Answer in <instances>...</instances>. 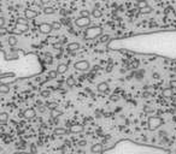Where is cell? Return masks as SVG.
I'll return each mask as SVG.
<instances>
[{"label": "cell", "mask_w": 176, "mask_h": 154, "mask_svg": "<svg viewBox=\"0 0 176 154\" xmlns=\"http://www.w3.org/2000/svg\"><path fill=\"white\" fill-rule=\"evenodd\" d=\"M80 146H86V141H80Z\"/></svg>", "instance_id": "cell-38"}, {"label": "cell", "mask_w": 176, "mask_h": 154, "mask_svg": "<svg viewBox=\"0 0 176 154\" xmlns=\"http://www.w3.org/2000/svg\"><path fill=\"white\" fill-rule=\"evenodd\" d=\"M75 24L78 28H86V27L91 25V19H90V17H81L80 16L78 18L75 19Z\"/></svg>", "instance_id": "cell-3"}, {"label": "cell", "mask_w": 176, "mask_h": 154, "mask_svg": "<svg viewBox=\"0 0 176 154\" xmlns=\"http://www.w3.org/2000/svg\"><path fill=\"white\" fill-rule=\"evenodd\" d=\"M66 49H68V52H76V51L80 49V43L78 42H71L66 46Z\"/></svg>", "instance_id": "cell-10"}, {"label": "cell", "mask_w": 176, "mask_h": 154, "mask_svg": "<svg viewBox=\"0 0 176 154\" xmlns=\"http://www.w3.org/2000/svg\"><path fill=\"white\" fill-rule=\"evenodd\" d=\"M75 84H76V80H75V77H72V76L68 77V78H66V86H68V87H74Z\"/></svg>", "instance_id": "cell-17"}, {"label": "cell", "mask_w": 176, "mask_h": 154, "mask_svg": "<svg viewBox=\"0 0 176 154\" xmlns=\"http://www.w3.org/2000/svg\"><path fill=\"white\" fill-rule=\"evenodd\" d=\"M99 42L100 43H108L110 41V35H106V34H102L99 37Z\"/></svg>", "instance_id": "cell-16"}, {"label": "cell", "mask_w": 176, "mask_h": 154, "mask_svg": "<svg viewBox=\"0 0 176 154\" xmlns=\"http://www.w3.org/2000/svg\"><path fill=\"white\" fill-rule=\"evenodd\" d=\"M6 33H8V30H5L4 27H3V28H0V35H5Z\"/></svg>", "instance_id": "cell-34"}, {"label": "cell", "mask_w": 176, "mask_h": 154, "mask_svg": "<svg viewBox=\"0 0 176 154\" xmlns=\"http://www.w3.org/2000/svg\"><path fill=\"white\" fill-rule=\"evenodd\" d=\"M92 16H93L94 18H100V17L103 16V12H102L99 9H94V10H92Z\"/></svg>", "instance_id": "cell-21"}, {"label": "cell", "mask_w": 176, "mask_h": 154, "mask_svg": "<svg viewBox=\"0 0 176 154\" xmlns=\"http://www.w3.org/2000/svg\"><path fill=\"white\" fill-rule=\"evenodd\" d=\"M35 116H36V112L34 108H27L22 113V117H24L26 119H33V118H35Z\"/></svg>", "instance_id": "cell-7"}, {"label": "cell", "mask_w": 176, "mask_h": 154, "mask_svg": "<svg viewBox=\"0 0 176 154\" xmlns=\"http://www.w3.org/2000/svg\"><path fill=\"white\" fill-rule=\"evenodd\" d=\"M28 30H29L28 24H20V23H17L15 29L12 30V35H22L23 33H26Z\"/></svg>", "instance_id": "cell-5"}, {"label": "cell", "mask_w": 176, "mask_h": 154, "mask_svg": "<svg viewBox=\"0 0 176 154\" xmlns=\"http://www.w3.org/2000/svg\"><path fill=\"white\" fill-rule=\"evenodd\" d=\"M10 92L9 84H0V93L2 94H8Z\"/></svg>", "instance_id": "cell-20"}, {"label": "cell", "mask_w": 176, "mask_h": 154, "mask_svg": "<svg viewBox=\"0 0 176 154\" xmlns=\"http://www.w3.org/2000/svg\"><path fill=\"white\" fill-rule=\"evenodd\" d=\"M47 108L51 110V111L58 110V104H57V102H48V104H47Z\"/></svg>", "instance_id": "cell-25"}, {"label": "cell", "mask_w": 176, "mask_h": 154, "mask_svg": "<svg viewBox=\"0 0 176 154\" xmlns=\"http://www.w3.org/2000/svg\"><path fill=\"white\" fill-rule=\"evenodd\" d=\"M145 111H146V112H153V111H154V108H152V107H147V106H145Z\"/></svg>", "instance_id": "cell-35"}, {"label": "cell", "mask_w": 176, "mask_h": 154, "mask_svg": "<svg viewBox=\"0 0 176 154\" xmlns=\"http://www.w3.org/2000/svg\"><path fill=\"white\" fill-rule=\"evenodd\" d=\"M44 13L45 15H53L54 13V9L53 7H50V6H46V7H44Z\"/></svg>", "instance_id": "cell-24"}, {"label": "cell", "mask_w": 176, "mask_h": 154, "mask_svg": "<svg viewBox=\"0 0 176 154\" xmlns=\"http://www.w3.org/2000/svg\"><path fill=\"white\" fill-rule=\"evenodd\" d=\"M0 152H2V147H0Z\"/></svg>", "instance_id": "cell-43"}, {"label": "cell", "mask_w": 176, "mask_h": 154, "mask_svg": "<svg viewBox=\"0 0 176 154\" xmlns=\"http://www.w3.org/2000/svg\"><path fill=\"white\" fill-rule=\"evenodd\" d=\"M9 119V114L6 112H0V123H5Z\"/></svg>", "instance_id": "cell-22"}, {"label": "cell", "mask_w": 176, "mask_h": 154, "mask_svg": "<svg viewBox=\"0 0 176 154\" xmlns=\"http://www.w3.org/2000/svg\"><path fill=\"white\" fill-rule=\"evenodd\" d=\"M147 126L151 131H154L157 130L158 128H160L163 125V119L160 117H157V116H151L148 117V120H147Z\"/></svg>", "instance_id": "cell-2"}, {"label": "cell", "mask_w": 176, "mask_h": 154, "mask_svg": "<svg viewBox=\"0 0 176 154\" xmlns=\"http://www.w3.org/2000/svg\"><path fill=\"white\" fill-rule=\"evenodd\" d=\"M51 27H52V30H59V29H62V23L54 21L51 23Z\"/></svg>", "instance_id": "cell-23"}, {"label": "cell", "mask_w": 176, "mask_h": 154, "mask_svg": "<svg viewBox=\"0 0 176 154\" xmlns=\"http://www.w3.org/2000/svg\"><path fill=\"white\" fill-rule=\"evenodd\" d=\"M38 12L35 11V10H32V9H27L26 11H24V17L29 21V19H34L35 17H38Z\"/></svg>", "instance_id": "cell-8"}, {"label": "cell", "mask_w": 176, "mask_h": 154, "mask_svg": "<svg viewBox=\"0 0 176 154\" xmlns=\"http://www.w3.org/2000/svg\"><path fill=\"white\" fill-rule=\"evenodd\" d=\"M74 67L77 71H87L88 69L91 67V65H90V63H88L87 60H80V61H76L74 64Z\"/></svg>", "instance_id": "cell-4"}, {"label": "cell", "mask_w": 176, "mask_h": 154, "mask_svg": "<svg viewBox=\"0 0 176 154\" xmlns=\"http://www.w3.org/2000/svg\"><path fill=\"white\" fill-rule=\"evenodd\" d=\"M66 132H68V131H66L64 128H56L54 131H53V134L57 135V136H59V135H65Z\"/></svg>", "instance_id": "cell-19"}, {"label": "cell", "mask_w": 176, "mask_h": 154, "mask_svg": "<svg viewBox=\"0 0 176 154\" xmlns=\"http://www.w3.org/2000/svg\"><path fill=\"white\" fill-rule=\"evenodd\" d=\"M80 16H81V17H90V16H91V12L88 11V10H81Z\"/></svg>", "instance_id": "cell-27"}, {"label": "cell", "mask_w": 176, "mask_h": 154, "mask_svg": "<svg viewBox=\"0 0 176 154\" xmlns=\"http://www.w3.org/2000/svg\"><path fill=\"white\" fill-rule=\"evenodd\" d=\"M56 71H57L58 75H63V73H65L68 71V65L66 64H59L57 66V70Z\"/></svg>", "instance_id": "cell-13"}, {"label": "cell", "mask_w": 176, "mask_h": 154, "mask_svg": "<svg viewBox=\"0 0 176 154\" xmlns=\"http://www.w3.org/2000/svg\"><path fill=\"white\" fill-rule=\"evenodd\" d=\"M136 3H140V1H147V0H135Z\"/></svg>", "instance_id": "cell-41"}, {"label": "cell", "mask_w": 176, "mask_h": 154, "mask_svg": "<svg viewBox=\"0 0 176 154\" xmlns=\"http://www.w3.org/2000/svg\"><path fill=\"white\" fill-rule=\"evenodd\" d=\"M14 154H30V153H27V152H16Z\"/></svg>", "instance_id": "cell-36"}, {"label": "cell", "mask_w": 176, "mask_h": 154, "mask_svg": "<svg viewBox=\"0 0 176 154\" xmlns=\"http://www.w3.org/2000/svg\"><path fill=\"white\" fill-rule=\"evenodd\" d=\"M38 110H39L40 112H45V111H46V107L42 106V105H40V106H38Z\"/></svg>", "instance_id": "cell-32"}, {"label": "cell", "mask_w": 176, "mask_h": 154, "mask_svg": "<svg viewBox=\"0 0 176 154\" xmlns=\"http://www.w3.org/2000/svg\"><path fill=\"white\" fill-rule=\"evenodd\" d=\"M82 131H83V125H81V124H75V125L70 126V132H72V134H78Z\"/></svg>", "instance_id": "cell-12"}, {"label": "cell", "mask_w": 176, "mask_h": 154, "mask_svg": "<svg viewBox=\"0 0 176 154\" xmlns=\"http://www.w3.org/2000/svg\"><path fill=\"white\" fill-rule=\"evenodd\" d=\"M103 34V28L99 25H91L84 30V39L86 40H93L98 39Z\"/></svg>", "instance_id": "cell-1"}, {"label": "cell", "mask_w": 176, "mask_h": 154, "mask_svg": "<svg viewBox=\"0 0 176 154\" xmlns=\"http://www.w3.org/2000/svg\"><path fill=\"white\" fill-rule=\"evenodd\" d=\"M91 152L94 153V154H97V153H102V152H103V144H100V143H96V144H93L92 148H91Z\"/></svg>", "instance_id": "cell-14"}, {"label": "cell", "mask_w": 176, "mask_h": 154, "mask_svg": "<svg viewBox=\"0 0 176 154\" xmlns=\"http://www.w3.org/2000/svg\"><path fill=\"white\" fill-rule=\"evenodd\" d=\"M138 6H139V9H142V7L148 6V4H147V1H140V3H138Z\"/></svg>", "instance_id": "cell-29"}, {"label": "cell", "mask_w": 176, "mask_h": 154, "mask_svg": "<svg viewBox=\"0 0 176 154\" xmlns=\"http://www.w3.org/2000/svg\"><path fill=\"white\" fill-rule=\"evenodd\" d=\"M174 71H175V72H176V67H175V69H174Z\"/></svg>", "instance_id": "cell-42"}, {"label": "cell", "mask_w": 176, "mask_h": 154, "mask_svg": "<svg viewBox=\"0 0 176 154\" xmlns=\"http://www.w3.org/2000/svg\"><path fill=\"white\" fill-rule=\"evenodd\" d=\"M153 10L151 6H146V7H142V9H139V12L141 15H147V13H151Z\"/></svg>", "instance_id": "cell-18"}, {"label": "cell", "mask_w": 176, "mask_h": 154, "mask_svg": "<svg viewBox=\"0 0 176 154\" xmlns=\"http://www.w3.org/2000/svg\"><path fill=\"white\" fill-rule=\"evenodd\" d=\"M97 89L99 93H106L109 90V84L106 82H100L98 86H97Z\"/></svg>", "instance_id": "cell-11"}, {"label": "cell", "mask_w": 176, "mask_h": 154, "mask_svg": "<svg viewBox=\"0 0 176 154\" xmlns=\"http://www.w3.org/2000/svg\"><path fill=\"white\" fill-rule=\"evenodd\" d=\"M32 152H33V153H35V152H36V149H35V147H34V146H32Z\"/></svg>", "instance_id": "cell-40"}, {"label": "cell", "mask_w": 176, "mask_h": 154, "mask_svg": "<svg viewBox=\"0 0 176 154\" xmlns=\"http://www.w3.org/2000/svg\"><path fill=\"white\" fill-rule=\"evenodd\" d=\"M5 25V18L4 17H0V28H3Z\"/></svg>", "instance_id": "cell-31"}, {"label": "cell", "mask_w": 176, "mask_h": 154, "mask_svg": "<svg viewBox=\"0 0 176 154\" xmlns=\"http://www.w3.org/2000/svg\"><path fill=\"white\" fill-rule=\"evenodd\" d=\"M174 95V90H172V88L171 87H166V88H164L163 90H162V96L163 98H171Z\"/></svg>", "instance_id": "cell-9"}, {"label": "cell", "mask_w": 176, "mask_h": 154, "mask_svg": "<svg viewBox=\"0 0 176 154\" xmlns=\"http://www.w3.org/2000/svg\"><path fill=\"white\" fill-rule=\"evenodd\" d=\"M39 30L41 34H45V35H48L51 31H52V27L50 23H41L39 25Z\"/></svg>", "instance_id": "cell-6"}, {"label": "cell", "mask_w": 176, "mask_h": 154, "mask_svg": "<svg viewBox=\"0 0 176 154\" xmlns=\"http://www.w3.org/2000/svg\"><path fill=\"white\" fill-rule=\"evenodd\" d=\"M170 87H171V88H176V80L170 81Z\"/></svg>", "instance_id": "cell-33"}, {"label": "cell", "mask_w": 176, "mask_h": 154, "mask_svg": "<svg viewBox=\"0 0 176 154\" xmlns=\"http://www.w3.org/2000/svg\"><path fill=\"white\" fill-rule=\"evenodd\" d=\"M48 1H50V0H41V4H42V5H45V4H47Z\"/></svg>", "instance_id": "cell-37"}, {"label": "cell", "mask_w": 176, "mask_h": 154, "mask_svg": "<svg viewBox=\"0 0 176 154\" xmlns=\"http://www.w3.org/2000/svg\"><path fill=\"white\" fill-rule=\"evenodd\" d=\"M111 70H112V67H111V66H108V69H106V71H108V72H110Z\"/></svg>", "instance_id": "cell-39"}, {"label": "cell", "mask_w": 176, "mask_h": 154, "mask_svg": "<svg viewBox=\"0 0 176 154\" xmlns=\"http://www.w3.org/2000/svg\"><path fill=\"white\" fill-rule=\"evenodd\" d=\"M50 94H51L50 90H42V92H41V96H42V98H48Z\"/></svg>", "instance_id": "cell-30"}, {"label": "cell", "mask_w": 176, "mask_h": 154, "mask_svg": "<svg viewBox=\"0 0 176 154\" xmlns=\"http://www.w3.org/2000/svg\"><path fill=\"white\" fill-rule=\"evenodd\" d=\"M17 23H20V24H28V19L24 17H18L17 18Z\"/></svg>", "instance_id": "cell-28"}, {"label": "cell", "mask_w": 176, "mask_h": 154, "mask_svg": "<svg viewBox=\"0 0 176 154\" xmlns=\"http://www.w3.org/2000/svg\"><path fill=\"white\" fill-rule=\"evenodd\" d=\"M8 42L10 46H16L17 42H18V39L16 37V35H10L9 39H8Z\"/></svg>", "instance_id": "cell-15"}, {"label": "cell", "mask_w": 176, "mask_h": 154, "mask_svg": "<svg viewBox=\"0 0 176 154\" xmlns=\"http://www.w3.org/2000/svg\"><path fill=\"white\" fill-rule=\"evenodd\" d=\"M57 76H58V73H57V71H56V70H53V71H50V72H48V78H51V80L57 78Z\"/></svg>", "instance_id": "cell-26"}]
</instances>
